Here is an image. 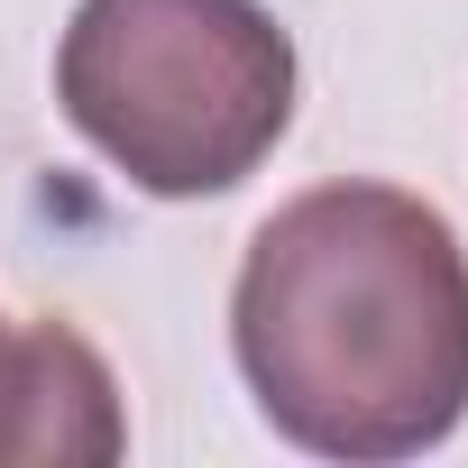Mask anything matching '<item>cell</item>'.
<instances>
[{
	"mask_svg": "<svg viewBox=\"0 0 468 468\" xmlns=\"http://www.w3.org/2000/svg\"><path fill=\"white\" fill-rule=\"evenodd\" d=\"M10 349H19V331L0 322V395H10Z\"/></svg>",
	"mask_w": 468,
	"mask_h": 468,
	"instance_id": "277c9868",
	"label": "cell"
},
{
	"mask_svg": "<svg viewBox=\"0 0 468 468\" xmlns=\"http://www.w3.org/2000/svg\"><path fill=\"white\" fill-rule=\"evenodd\" d=\"M258 413L313 459H422L468 422V249L404 184H313L229 285Z\"/></svg>",
	"mask_w": 468,
	"mask_h": 468,
	"instance_id": "6da1fadb",
	"label": "cell"
},
{
	"mask_svg": "<svg viewBox=\"0 0 468 468\" xmlns=\"http://www.w3.org/2000/svg\"><path fill=\"white\" fill-rule=\"evenodd\" d=\"M56 101L138 193L211 202L294 129V37L258 0H83Z\"/></svg>",
	"mask_w": 468,
	"mask_h": 468,
	"instance_id": "7a4b0ae2",
	"label": "cell"
},
{
	"mask_svg": "<svg viewBox=\"0 0 468 468\" xmlns=\"http://www.w3.org/2000/svg\"><path fill=\"white\" fill-rule=\"evenodd\" d=\"M129 450V413L120 386L101 367V349L65 322H28L10 349V395H0V468H101Z\"/></svg>",
	"mask_w": 468,
	"mask_h": 468,
	"instance_id": "3957f363",
	"label": "cell"
}]
</instances>
